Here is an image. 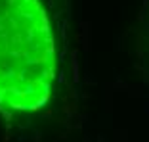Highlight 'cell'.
Returning <instances> with one entry per match:
<instances>
[{"mask_svg":"<svg viewBox=\"0 0 149 142\" xmlns=\"http://www.w3.org/2000/svg\"><path fill=\"white\" fill-rule=\"evenodd\" d=\"M56 73V42L40 0H0V110L42 108Z\"/></svg>","mask_w":149,"mask_h":142,"instance_id":"6da1fadb","label":"cell"}]
</instances>
